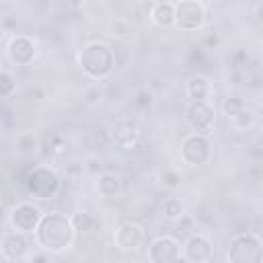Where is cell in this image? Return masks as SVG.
Masks as SVG:
<instances>
[{"label":"cell","mask_w":263,"mask_h":263,"mask_svg":"<svg viewBox=\"0 0 263 263\" xmlns=\"http://www.w3.org/2000/svg\"><path fill=\"white\" fill-rule=\"evenodd\" d=\"M76 228L72 218L62 212H49L43 216L39 228L35 230V240L45 253H64L72 247Z\"/></svg>","instance_id":"obj_1"},{"label":"cell","mask_w":263,"mask_h":263,"mask_svg":"<svg viewBox=\"0 0 263 263\" xmlns=\"http://www.w3.org/2000/svg\"><path fill=\"white\" fill-rule=\"evenodd\" d=\"M78 68L90 80H105L115 70V51L103 41H90L78 51Z\"/></svg>","instance_id":"obj_2"},{"label":"cell","mask_w":263,"mask_h":263,"mask_svg":"<svg viewBox=\"0 0 263 263\" xmlns=\"http://www.w3.org/2000/svg\"><path fill=\"white\" fill-rule=\"evenodd\" d=\"M23 185L27 189L29 195H33L35 199H51L58 195L60 187H62V181H60V175L49 168V166H33L27 177L23 179Z\"/></svg>","instance_id":"obj_3"},{"label":"cell","mask_w":263,"mask_h":263,"mask_svg":"<svg viewBox=\"0 0 263 263\" xmlns=\"http://www.w3.org/2000/svg\"><path fill=\"white\" fill-rule=\"evenodd\" d=\"M228 263H263V240L253 232L234 234L228 242Z\"/></svg>","instance_id":"obj_4"},{"label":"cell","mask_w":263,"mask_h":263,"mask_svg":"<svg viewBox=\"0 0 263 263\" xmlns=\"http://www.w3.org/2000/svg\"><path fill=\"white\" fill-rule=\"evenodd\" d=\"M205 23V4L199 0L175 2V27L183 33L199 31Z\"/></svg>","instance_id":"obj_5"},{"label":"cell","mask_w":263,"mask_h":263,"mask_svg":"<svg viewBox=\"0 0 263 263\" xmlns=\"http://www.w3.org/2000/svg\"><path fill=\"white\" fill-rule=\"evenodd\" d=\"M212 158V142L208 136L201 134H189L181 142V160L187 166H203Z\"/></svg>","instance_id":"obj_6"},{"label":"cell","mask_w":263,"mask_h":263,"mask_svg":"<svg viewBox=\"0 0 263 263\" xmlns=\"http://www.w3.org/2000/svg\"><path fill=\"white\" fill-rule=\"evenodd\" d=\"M185 121L193 129V134L208 136L216 127V109L208 101H189L185 107Z\"/></svg>","instance_id":"obj_7"},{"label":"cell","mask_w":263,"mask_h":263,"mask_svg":"<svg viewBox=\"0 0 263 263\" xmlns=\"http://www.w3.org/2000/svg\"><path fill=\"white\" fill-rule=\"evenodd\" d=\"M43 216H45V214H43L37 205L29 203V201H23V203H16V205L10 210L8 222H10L12 230L23 232V234H29V232H35V230L39 228Z\"/></svg>","instance_id":"obj_8"},{"label":"cell","mask_w":263,"mask_h":263,"mask_svg":"<svg viewBox=\"0 0 263 263\" xmlns=\"http://www.w3.org/2000/svg\"><path fill=\"white\" fill-rule=\"evenodd\" d=\"M183 255L181 245L175 236L160 234L154 236L148 245V261L150 263H175Z\"/></svg>","instance_id":"obj_9"},{"label":"cell","mask_w":263,"mask_h":263,"mask_svg":"<svg viewBox=\"0 0 263 263\" xmlns=\"http://www.w3.org/2000/svg\"><path fill=\"white\" fill-rule=\"evenodd\" d=\"M37 55V43L29 35H10L6 43V58L14 66H29Z\"/></svg>","instance_id":"obj_10"},{"label":"cell","mask_w":263,"mask_h":263,"mask_svg":"<svg viewBox=\"0 0 263 263\" xmlns=\"http://www.w3.org/2000/svg\"><path fill=\"white\" fill-rule=\"evenodd\" d=\"M144 242V228L136 222H121L113 230V245L119 251H138Z\"/></svg>","instance_id":"obj_11"},{"label":"cell","mask_w":263,"mask_h":263,"mask_svg":"<svg viewBox=\"0 0 263 263\" xmlns=\"http://www.w3.org/2000/svg\"><path fill=\"white\" fill-rule=\"evenodd\" d=\"M183 257L189 263H210L214 259V245L203 234H191L183 245Z\"/></svg>","instance_id":"obj_12"},{"label":"cell","mask_w":263,"mask_h":263,"mask_svg":"<svg viewBox=\"0 0 263 263\" xmlns=\"http://www.w3.org/2000/svg\"><path fill=\"white\" fill-rule=\"evenodd\" d=\"M2 257L4 261H21L23 257H27L29 253V240L23 232L16 230H8L2 234Z\"/></svg>","instance_id":"obj_13"},{"label":"cell","mask_w":263,"mask_h":263,"mask_svg":"<svg viewBox=\"0 0 263 263\" xmlns=\"http://www.w3.org/2000/svg\"><path fill=\"white\" fill-rule=\"evenodd\" d=\"M113 142L121 150H134L140 144V127L132 119H119L113 125Z\"/></svg>","instance_id":"obj_14"},{"label":"cell","mask_w":263,"mask_h":263,"mask_svg":"<svg viewBox=\"0 0 263 263\" xmlns=\"http://www.w3.org/2000/svg\"><path fill=\"white\" fill-rule=\"evenodd\" d=\"M185 92H187L191 103L205 101L210 97V80L205 76H201V74H193L185 84Z\"/></svg>","instance_id":"obj_15"},{"label":"cell","mask_w":263,"mask_h":263,"mask_svg":"<svg viewBox=\"0 0 263 263\" xmlns=\"http://www.w3.org/2000/svg\"><path fill=\"white\" fill-rule=\"evenodd\" d=\"M150 18L158 27H173L175 25V2H154L150 10Z\"/></svg>","instance_id":"obj_16"},{"label":"cell","mask_w":263,"mask_h":263,"mask_svg":"<svg viewBox=\"0 0 263 263\" xmlns=\"http://www.w3.org/2000/svg\"><path fill=\"white\" fill-rule=\"evenodd\" d=\"M97 191H99V195L105 197V199L115 197V195L121 191V181H119V177H117L115 173L103 171V173L97 177Z\"/></svg>","instance_id":"obj_17"},{"label":"cell","mask_w":263,"mask_h":263,"mask_svg":"<svg viewBox=\"0 0 263 263\" xmlns=\"http://www.w3.org/2000/svg\"><path fill=\"white\" fill-rule=\"evenodd\" d=\"M16 152L23 156V158H31L39 152V140L35 134L31 132H25L16 138Z\"/></svg>","instance_id":"obj_18"},{"label":"cell","mask_w":263,"mask_h":263,"mask_svg":"<svg viewBox=\"0 0 263 263\" xmlns=\"http://www.w3.org/2000/svg\"><path fill=\"white\" fill-rule=\"evenodd\" d=\"M220 107H222V113L226 115V119H232V117H236L240 111L247 109V103H245V99L232 95V97H226Z\"/></svg>","instance_id":"obj_19"},{"label":"cell","mask_w":263,"mask_h":263,"mask_svg":"<svg viewBox=\"0 0 263 263\" xmlns=\"http://www.w3.org/2000/svg\"><path fill=\"white\" fill-rule=\"evenodd\" d=\"M162 210H164V218L171 220V222H177V220H181V218L185 216V208H183V203H181L177 197L164 199Z\"/></svg>","instance_id":"obj_20"},{"label":"cell","mask_w":263,"mask_h":263,"mask_svg":"<svg viewBox=\"0 0 263 263\" xmlns=\"http://www.w3.org/2000/svg\"><path fill=\"white\" fill-rule=\"evenodd\" d=\"M14 90H16V80H14V76L4 68V70L0 72V97H2V99H10Z\"/></svg>","instance_id":"obj_21"},{"label":"cell","mask_w":263,"mask_h":263,"mask_svg":"<svg viewBox=\"0 0 263 263\" xmlns=\"http://www.w3.org/2000/svg\"><path fill=\"white\" fill-rule=\"evenodd\" d=\"M253 121H255V113L247 107L245 111H240L236 117H232V119H228V123L234 127V129H247V127H251L253 125Z\"/></svg>","instance_id":"obj_22"},{"label":"cell","mask_w":263,"mask_h":263,"mask_svg":"<svg viewBox=\"0 0 263 263\" xmlns=\"http://www.w3.org/2000/svg\"><path fill=\"white\" fill-rule=\"evenodd\" d=\"M72 224H74L76 232H88L95 226V218L90 214H86V212H76L72 216Z\"/></svg>","instance_id":"obj_23"},{"label":"cell","mask_w":263,"mask_h":263,"mask_svg":"<svg viewBox=\"0 0 263 263\" xmlns=\"http://www.w3.org/2000/svg\"><path fill=\"white\" fill-rule=\"evenodd\" d=\"M136 107L138 109H142V111H148L152 105H154V95H152V90L150 88H140L138 90V95H136Z\"/></svg>","instance_id":"obj_24"},{"label":"cell","mask_w":263,"mask_h":263,"mask_svg":"<svg viewBox=\"0 0 263 263\" xmlns=\"http://www.w3.org/2000/svg\"><path fill=\"white\" fill-rule=\"evenodd\" d=\"M162 179H164V185H166V187H177L179 181H181L179 175L173 173V171H164V173H162Z\"/></svg>","instance_id":"obj_25"},{"label":"cell","mask_w":263,"mask_h":263,"mask_svg":"<svg viewBox=\"0 0 263 263\" xmlns=\"http://www.w3.org/2000/svg\"><path fill=\"white\" fill-rule=\"evenodd\" d=\"M86 168H88L90 173H95L97 177L101 175V173H99V171H101V162H99L97 158H86Z\"/></svg>","instance_id":"obj_26"},{"label":"cell","mask_w":263,"mask_h":263,"mask_svg":"<svg viewBox=\"0 0 263 263\" xmlns=\"http://www.w3.org/2000/svg\"><path fill=\"white\" fill-rule=\"evenodd\" d=\"M29 263H49V259H47L45 253H37V255H33V257L29 259Z\"/></svg>","instance_id":"obj_27"},{"label":"cell","mask_w":263,"mask_h":263,"mask_svg":"<svg viewBox=\"0 0 263 263\" xmlns=\"http://www.w3.org/2000/svg\"><path fill=\"white\" fill-rule=\"evenodd\" d=\"M255 16H257V21H259V23H263V2L255 6Z\"/></svg>","instance_id":"obj_28"},{"label":"cell","mask_w":263,"mask_h":263,"mask_svg":"<svg viewBox=\"0 0 263 263\" xmlns=\"http://www.w3.org/2000/svg\"><path fill=\"white\" fill-rule=\"evenodd\" d=\"M95 97H101V92H99V90H92V92H88V95H86V101H88V103H95V101H97Z\"/></svg>","instance_id":"obj_29"},{"label":"cell","mask_w":263,"mask_h":263,"mask_svg":"<svg viewBox=\"0 0 263 263\" xmlns=\"http://www.w3.org/2000/svg\"><path fill=\"white\" fill-rule=\"evenodd\" d=\"M175 263H189V261H187V259H185V257H183V255H181V257H179V259H177V261H175Z\"/></svg>","instance_id":"obj_30"}]
</instances>
